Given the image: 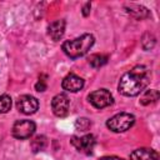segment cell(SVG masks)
I'll list each match as a JSON object with an SVG mask.
<instances>
[{"instance_id": "obj_2", "label": "cell", "mask_w": 160, "mask_h": 160, "mask_svg": "<svg viewBox=\"0 0 160 160\" xmlns=\"http://www.w3.org/2000/svg\"><path fill=\"white\" fill-rule=\"evenodd\" d=\"M94 42H95V38L91 34H82L76 39L64 41L61 48H62V51L69 58L78 59L88 54V51L92 48Z\"/></svg>"}, {"instance_id": "obj_20", "label": "cell", "mask_w": 160, "mask_h": 160, "mask_svg": "<svg viewBox=\"0 0 160 160\" xmlns=\"http://www.w3.org/2000/svg\"><path fill=\"white\" fill-rule=\"evenodd\" d=\"M90 9H91V4H90V2H85L84 6H82V10H81L82 15H84V16H89V14H90Z\"/></svg>"}, {"instance_id": "obj_12", "label": "cell", "mask_w": 160, "mask_h": 160, "mask_svg": "<svg viewBox=\"0 0 160 160\" xmlns=\"http://www.w3.org/2000/svg\"><path fill=\"white\" fill-rule=\"evenodd\" d=\"M125 10H126V12L130 16H132L136 20H142V19H146V18L150 16V11L145 6H142V5L130 4V5L125 6Z\"/></svg>"}, {"instance_id": "obj_3", "label": "cell", "mask_w": 160, "mask_h": 160, "mask_svg": "<svg viewBox=\"0 0 160 160\" xmlns=\"http://www.w3.org/2000/svg\"><path fill=\"white\" fill-rule=\"evenodd\" d=\"M135 122V116L129 112H120L106 121V126L114 132H124L129 130Z\"/></svg>"}, {"instance_id": "obj_18", "label": "cell", "mask_w": 160, "mask_h": 160, "mask_svg": "<svg viewBox=\"0 0 160 160\" xmlns=\"http://www.w3.org/2000/svg\"><path fill=\"white\" fill-rule=\"evenodd\" d=\"M90 126H91V122H90V120L86 119V118H79V119L75 121V128H76L78 130H80V131H86V130L90 129Z\"/></svg>"}, {"instance_id": "obj_14", "label": "cell", "mask_w": 160, "mask_h": 160, "mask_svg": "<svg viewBox=\"0 0 160 160\" xmlns=\"http://www.w3.org/2000/svg\"><path fill=\"white\" fill-rule=\"evenodd\" d=\"M30 146H31L32 152L42 151V150L48 146V139H46V136H44V135H38V136H35V138L31 140Z\"/></svg>"}, {"instance_id": "obj_9", "label": "cell", "mask_w": 160, "mask_h": 160, "mask_svg": "<svg viewBox=\"0 0 160 160\" xmlns=\"http://www.w3.org/2000/svg\"><path fill=\"white\" fill-rule=\"evenodd\" d=\"M61 86L64 90L69 92H78L84 88V79L75 75V74H68L61 82Z\"/></svg>"}, {"instance_id": "obj_7", "label": "cell", "mask_w": 160, "mask_h": 160, "mask_svg": "<svg viewBox=\"0 0 160 160\" xmlns=\"http://www.w3.org/2000/svg\"><path fill=\"white\" fill-rule=\"evenodd\" d=\"M70 108V100L66 94H58L51 100V109L55 116L64 118L68 115Z\"/></svg>"}, {"instance_id": "obj_19", "label": "cell", "mask_w": 160, "mask_h": 160, "mask_svg": "<svg viewBox=\"0 0 160 160\" xmlns=\"http://www.w3.org/2000/svg\"><path fill=\"white\" fill-rule=\"evenodd\" d=\"M46 84H45V81L44 80H39L36 84H35V90L36 91H39V92H41V91H45L46 90Z\"/></svg>"}, {"instance_id": "obj_4", "label": "cell", "mask_w": 160, "mask_h": 160, "mask_svg": "<svg viewBox=\"0 0 160 160\" xmlns=\"http://www.w3.org/2000/svg\"><path fill=\"white\" fill-rule=\"evenodd\" d=\"M35 130H36V125L32 120L22 119V120H18L14 122L11 134L15 139L24 140V139H29L30 136H32Z\"/></svg>"}, {"instance_id": "obj_10", "label": "cell", "mask_w": 160, "mask_h": 160, "mask_svg": "<svg viewBox=\"0 0 160 160\" xmlns=\"http://www.w3.org/2000/svg\"><path fill=\"white\" fill-rule=\"evenodd\" d=\"M65 26H66V22H65L64 19L52 21V22L48 26V34H49V36H50L54 41H59V40L64 36Z\"/></svg>"}, {"instance_id": "obj_17", "label": "cell", "mask_w": 160, "mask_h": 160, "mask_svg": "<svg viewBox=\"0 0 160 160\" xmlns=\"http://www.w3.org/2000/svg\"><path fill=\"white\" fill-rule=\"evenodd\" d=\"M11 109V98L9 95L0 96V114H5Z\"/></svg>"}, {"instance_id": "obj_16", "label": "cell", "mask_w": 160, "mask_h": 160, "mask_svg": "<svg viewBox=\"0 0 160 160\" xmlns=\"http://www.w3.org/2000/svg\"><path fill=\"white\" fill-rule=\"evenodd\" d=\"M155 44H156V38L152 34L145 32L142 35V38H141V46H142L144 50H146V51L148 50H151L155 46Z\"/></svg>"}, {"instance_id": "obj_8", "label": "cell", "mask_w": 160, "mask_h": 160, "mask_svg": "<svg viewBox=\"0 0 160 160\" xmlns=\"http://www.w3.org/2000/svg\"><path fill=\"white\" fill-rule=\"evenodd\" d=\"M70 142L72 144V146L80 151V152H84V154H90L95 146V138L92 134H86L81 138H78V136H72Z\"/></svg>"}, {"instance_id": "obj_6", "label": "cell", "mask_w": 160, "mask_h": 160, "mask_svg": "<svg viewBox=\"0 0 160 160\" xmlns=\"http://www.w3.org/2000/svg\"><path fill=\"white\" fill-rule=\"evenodd\" d=\"M16 108L20 112L25 115H31L35 114L39 109V101L36 98L31 95H21L16 100Z\"/></svg>"}, {"instance_id": "obj_1", "label": "cell", "mask_w": 160, "mask_h": 160, "mask_svg": "<svg viewBox=\"0 0 160 160\" xmlns=\"http://www.w3.org/2000/svg\"><path fill=\"white\" fill-rule=\"evenodd\" d=\"M150 82V71L144 65H136L125 72L118 85V90L124 96L139 95Z\"/></svg>"}, {"instance_id": "obj_21", "label": "cell", "mask_w": 160, "mask_h": 160, "mask_svg": "<svg viewBox=\"0 0 160 160\" xmlns=\"http://www.w3.org/2000/svg\"><path fill=\"white\" fill-rule=\"evenodd\" d=\"M99 160H125V159L119 158V156H102Z\"/></svg>"}, {"instance_id": "obj_11", "label": "cell", "mask_w": 160, "mask_h": 160, "mask_svg": "<svg viewBox=\"0 0 160 160\" xmlns=\"http://www.w3.org/2000/svg\"><path fill=\"white\" fill-rule=\"evenodd\" d=\"M130 160H159V154L152 149L141 148L130 154Z\"/></svg>"}, {"instance_id": "obj_15", "label": "cell", "mask_w": 160, "mask_h": 160, "mask_svg": "<svg viewBox=\"0 0 160 160\" xmlns=\"http://www.w3.org/2000/svg\"><path fill=\"white\" fill-rule=\"evenodd\" d=\"M106 62H108V56L102 55V54H92L89 58V64L95 69H99V68L104 66Z\"/></svg>"}, {"instance_id": "obj_5", "label": "cell", "mask_w": 160, "mask_h": 160, "mask_svg": "<svg viewBox=\"0 0 160 160\" xmlns=\"http://www.w3.org/2000/svg\"><path fill=\"white\" fill-rule=\"evenodd\" d=\"M88 99H89L90 104L96 109H104L106 106H110L114 102L111 92L106 89H99V90L90 92Z\"/></svg>"}, {"instance_id": "obj_13", "label": "cell", "mask_w": 160, "mask_h": 160, "mask_svg": "<svg viewBox=\"0 0 160 160\" xmlns=\"http://www.w3.org/2000/svg\"><path fill=\"white\" fill-rule=\"evenodd\" d=\"M160 98V92L156 90V89H150V90H146L141 98H140V104L141 105H150V104H154L159 100Z\"/></svg>"}]
</instances>
